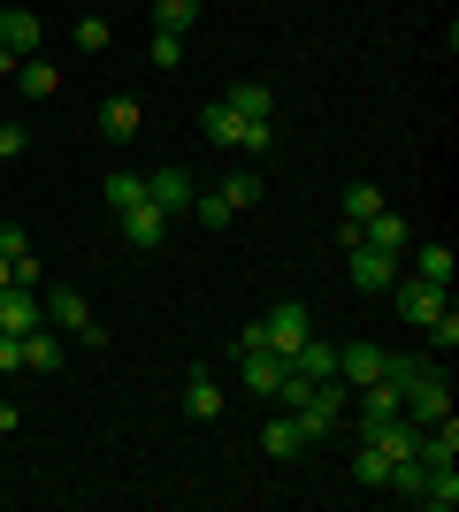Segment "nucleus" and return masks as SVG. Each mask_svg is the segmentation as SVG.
<instances>
[{"label":"nucleus","mask_w":459,"mask_h":512,"mask_svg":"<svg viewBox=\"0 0 459 512\" xmlns=\"http://www.w3.org/2000/svg\"><path fill=\"white\" fill-rule=\"evenodd\" d=\"M398 413H406L414 428H437L444 413H452V383H444V367H429L421 383H406V390H398Z\"/></svg>","instance_id":"7ed1b4c3"},{"label":"nucleus","mask_w":459,"mask_h":512,"mask_svg":"<svg viewBox=\"0 0 459 512\" xmlns=\"http://www.w3.org/2000/svg\"><path fill=\"white\" fill-rule=\"evenodd\" d=\"M62 352H69V337H54V329H23V367H31V375H54V367H62Z\"/></svg>","instance_id":"f8f14e48"},{"label":"nucleus","mask_w":459,"mask_h":512,"mask_svg":"<svg viewBox=\"0 0 459 512\" xmlns=\"http://www.w3.org/2000/svg\"><path fill=\"white\" fill-rule=\"evenodd\" d=\"M16 92H23V100H54V92H62V69L39 62V54H23V62H16Z\"/></svg>","instance_id":"ddd939ff"},{"label":"nucleus","mask_w":459,"mask_h":512,"mask_svg":"<svg viewBox=\"0 0 459 512\" xmlns=\"http://www.w3.org/2000/svg\"><path fill=\"white\" fill-rule=\"evenodd\" d=\"M184 413H192V421H222V383L215 375H192V383H184Z\"/></svg>","instance_id":"f3484780"},{"label":"nucleus","mask_w":459,"mask_h":512,"mask_svg":"<svg viewBox=\"0 0 459 512\" xmlns=\"http://www.w3.org/2000/svg\"><path fill=\"white\" fill-rule=\"evenodd\" d=\"M23 245H31V237H23V230H16V222H8V230H0V260H16V253H23Z\"/></svg>","instance_id":"473e14b6"},{"label":"nucleus","mask_w":459,"mask_h":512,"mask_svg":"<svg viewBox=\"0 0 459 512\" xmlns=\"http://www.w3.org/2000/svg\"><path fill=\"white\" fill-rule=\"evenodd\" d=\"M222 100L238 107L245 123H268V115H276V92H268V85H261V77H238V85L222 92Z\"/></svg>","instance_id":"4468645a"},{"label":"nucleus","mask_w":459,"mask_h":512,"mask_svg":"<svg viewBox=\"0 0 459 512\" xmlns=\"http://www.w3.org/2000/svg\"><path fill=\"white\" fill-rule=\"evenodd\" d=\"M138 123H146V115H138V100H131V92H108V100H100V138L131 146V138H138Z\"/></svg>","instance_id":"9d476101"},{"label":"nucleus","mask_w":459,"mask_h":512,"mask_svg":"<svg viewBox=\"0 0 459 512\" xmlns=\"http://www.w3.org/2000/svg\"><path fill=\"white\" fill-rule=\"evenodd\" d=\"M23 367V337H0V375H16Z\"/></svg>","instance_id":"2f4dec72"},{"label":"nucleus","mask_w":459,"mask_h":512,"mask_svg":"<svg viewBox=\"0 0 459 512\" xmlns=\"http://www.w3.org/2000/svg\"><path fill=\"white\" fill-rule=\"evenodd\" d=\"M153 23L184 39V31H192V23H199V0H153Z\"/></svg>","instance_id":"a878e982"},{"label":"nucleus","mask_w":459,"mask_h":512,"mask_svg":"<svg viewBox=\"0 0 459 512\" xmlns=\"http://www.w3.org/2000/svg\"><path fill=\"white\" fill-rule=\"evenodd\" d=\"M352 253V291H368V299H383L398 283V253H383V245H345Z\"/></svg>","instance_id":"39448f33"},{"label":"nucleus","mask_w":459,"mask_h":512,"mask_svg":"<svg viewBox=\"0 0 459 512\" xmlns=\"http://www.w3.org/2000/svg\"><path fill=\"white\" fill-rule=\"evenodd\" d=\"M429 344H437V352H452V344H459V314H452V306L429 321Z\"/></svg>","instance_id":"c85d7f7f"},{"label":"nucleus","mask_w":459,"mask_h":512,"mask_svg":"<svg viewBox=\"0 0 459 512\" xmlns=\"http://www.w3.org/2000/svg\"><path fill=\"white\" fill-rule=\"evenodd\" d=\"M352 482H360V490H383V482H391V451L360 444V451H352Z\"/></svg>","instance_id":"4be33fe9"},{"label":"nucleus","mask_w":459,"mask_h":512,"mask_svg":"<svg viewBox=\"0 0 459 512\" xmlns=\"http://www.w3.org/2000/svg\"><path fill=\"white\" fill-rule=\"evenodd\" d=\"M199 130L215 138V146H238V153H268V138H276V123H245L230 100H215V107H199Z\"/></svg>","instance_id":"f03ea898"},{"label":"nucleus","mask_w":459,"mask_h":512,"mask_svg":"<svg viewBox=\"0 0 459 512\" xmlns=\"http://www.w3.org/2000/svg\"><path fill=\"white\" fill-rule=\"evenodd\" d=\"M299 451H306V436H299V421H291V413L261 421V459H299Z\"/></svg>","instance_id":"2eb2a0df"},{"label":"nucleus","mask_w":459,"mask_h":512,"mask_svg":"<svg viewBox=\"0 0 459 512\" xmlns=\"http://www.w3.org/2000/svg\"><path fill=\"white\" fill-rule=\"evenodd\" d=\"M23 146H31V130H23V123H0V161H16Z\"/></svg>","instance_id":"7c9ffc66"},{"label":"nucleus","mask_w":459,"mask_h":512,"mask_svg":"<svg viewBox=\"0 0 459 512\" xmlns=\"http://www.w3.org/2000/svg\"><path fill=\"white\" fill-rule=\"evenodd\" d=\"M184 214H199V230H230V222H238V207H230L222 192H192V207H184Z\"/></svg>","instance_id":"5701e85b"},{"label":"nucleus","mask_w":459,"mask_h":512,"mask_svg":"<svg viewBox=\"0 0 459 512\" xmlns=\"http://www.w3.org/2000/svg\"><path fill=\"white\" fill-rule=\"evenodd\" d=\"M368 214H383V184H345V222L360 230Z\"/></svg>","instance_id":"393cba45"},{"label":"nucleus","mask_w":459,"mask_h":512,"mask_svg":"<svg viewBox=\"0 0 459 512\" xmlns=\"http://www.w3.org/2000/svg\"><path fill=\"white\" fill-rule=\"evenodd\" d=\"M452 268H459L452 245H421V253H414V276H421V283H437V291H452Z\"/></svg>","instance_id":"412c9836"},{"label":"nucleus","mask_w":459,"mask_h":512,"mask_svg":"<svg viewBox=\"0 0 459 512\" xmlns=\"http://www.w3.org/2000/svg\"><path fill=\"white\" fill-rule=\"evenodd\" d=\"M291 367H299V375H314V383H322V375H337V344H329V337H306L299 352H291Z\"/></svg>","instance_id":"aec40b11"},{"label":"nucleus","mask_w":459,"mask_h":512,"mask_svg":"<svg viewBox=\"0 0 459 512\" xmlns=\"http://www.w3.org/2000/svg\"><path fill=\"white\" fill-rule=\"evenodd\" d=\"M383 375V344H337V383H375Z\"/></svg>","instance_id":"9b49d317"},{"label":"nucleus","mask_w":459,"mask_h":512,"mask_svg":"<svg viewBox=\"0 0 459 512\" xmlns=\"http://www.w3.org/2000/svg\"><path fill=\"white\" fill-rule=\"evenodd\" d=\"M39 306H46V329H54V337L85 344V352H100V344H108V329L92 321V306L77 299V291H39Z\"/></svg>","instance_id":"f257e3e1"},{"label":"nucleus","mask_w":459,"mask_h":512,"mask_svg":"<svg viewBox=\"0 0 459 512\" xmlns=\"http://www.w3.org/2000/svg\"><path fill=\"white\" fill-rule=\"evenodd\" d=\"M383 299H391V306H398V314L414 321V329H429V321H437V314H444V291H437V283H421V276H398V283H391V291H383Z\"/></svg>","instance_id":"423d86ee"},{"label":"nucleus","mask_w":459,"mask_h":512,"mask_svg":"<svg viewBox=\"0 0 459 512\" xmlns=\"http://www.w3.org/2000/svg\"><path fill=\"white\" fill-rule=\"evenodd\" d=\"M360 245H383V253H398V245H406V214H368V222H360Z\"/></svg>","instance_id":"6ab92c4d"},{"label":"nucleus","mask_w":459,"mask_h":512,"mask_svg":"<svg viewBox=\"0 0 459 512\" xmlns=\"http://www.w3.org/2000/svg\"><path fill=\"white\" fill-rule=\"evenodd\" d=\"M115 222H123V237H131L138 253H153V245H169V222H176V214H161L153 199H138V207H123Z\"/></svg>","instance_id":"0eeeda50"},{"label":"nucleus","mask_w":459,"mask_h":512,"mask_svg":"<svg viewBox=\"0 0 459 512\" xmlns=\"http://www.w3.org/2000/svg\"><path fill=\"white\" fill-rule=\"evenodd\" d=\"M16 62H23L16 46H0V77H16Z\"/></svg>","instance_id":"72a5a7b5"},{"label":"nucleus","mask_w":459,"mask_h":512,"mask_svg":"<svg viewBox=\"0 0 459 512\" xmlns=\"http://www.w3.org/2000/svg\"><path fill=\"white\" fill-rule=\"evenodd\" d=\"M215 192H222V199H230V207L245 214V207H253V199H261V176H253V169H230V176H222V184H215Z\"/></svg>","instance_id":"bb28decb"},{"label":"nucleus","mask_w":459,"mask_h":512,"mask_svg":"<svg viewBox=\"0 0 459 512\" xmlns=\"http://www.w3.org/2000/svg\"><path fill=\"white\" fill-rule=\"evenodd\" d=\"M100 199H108V214H123V207H138L146 199V176H131V169H115L108 184H100Z\"/></svg>","instance_id":"b1692460"},{"label":"nucleus","mask_w":459,"mask_h":512,"mask_svg":"<svg viewBox=\"0 0 459 512\" xmlns=\"http://www.w3.org/2000/svg\"><path fill=\"white\" fill-rule=\"evenodd\" d=\"M39 321H46L39 291H23V283H8V291H0V337H23V329H39Z\"/></svg>","instance_id":"1a4fd4ad"},{"label":"nucleus","mask_w":459,"mask_h":512,"mask_svg":"<svg viewBox=\"0 0 459 512\" xmlns=\"http://www.w3.org/2000/svg\"><path fill=\"white\" fill-rule=\"evenodd\" d=\"M253 337H261L268 352H284V360H291V352L314 337V314H306L299 299H284V306H268V314H261V329H253Z\"/></svg>","instance_id":"20e7f679"},{"label":"nucleus","mask_w":459,"mask_h":512,"mask_svg":"<svg viewBox=\"0 0 459 512\" xmlns=\"http://www.w3.org/2000/svg\"><path fill=\"white\" fill-rule=\"evenodd\" d=\"M0 16H8V8H0Z\"/></svg>","instance_id":"c9c22d12"},{"label":"nucleus","mask_w":459,"mask_h":512,"mask_svg":"<svg viewBox=\"0 0 459 512\" xmlns=\"http://www.w3.org/2000/svg\"><path fill=\"white\" fill-rule=\"evenodd\" d=\"M153 62L176 69V62H184V39H176V31H153Z\"/></svg>","instance_id":"c756f323"},{"label":"nucleus","mask_w":459,"mask_h":512,"mask_svg":"<svg viewBox=\"0 0 459 512\" xmlns=\"http://www.w3.org/2000/svg\"><path fill=\"white\" fill-rule=\"evenodd\" d=\"M108 46H115L108 16H77V54H108Z\"/></svg>","instance_id":"cd10ccee"},{"label":"nucleus","mask_w":459,"mask_h":512,"mask_svg":"<svg viewBox=\"0 0 459 512\" xmlns=\"http://www.w3.org/2000/svg\"><path fill=\"white\" fill-rule=\"evenodd\" d=\"M192 192H199L192 169H153V176H146V199H153L161 214H184V207H192Z\"/></svg>","instance_id":"6e6552de"},{"label":"nucleus","mask_w":459,"mask_h":512,"mask_svg":"<svg viewBox=\"0 0 459 512\" xmlns=\"http://www.w3.org/2000/svg\"><path fill=\"white\" fill-rule=\"evenodd\" d=\"M421 505H429V512H452V505H459V459L429 467V482H421Z\"/></svg>","instance_id":"dca6fc26"},{"label":"nucleus","mask_w":459,"mask_h":512,"mask_svg":"<svg viewBox=\"0 0 459 512\" xmlns=\"http://www.w3.org/2000/svg\"><path fill=\"white\" fill-rule=\"evenodd\" d=\"M0 46H16V54H39V16H31V8H8V16H0Z\"/></svg>","instance_id":"a211bd4d"},{"label":"nucleus","mask_w":459,"mask_h":512,"mask_svg":"<svg viewBox=\"0 0 459 512\" xmlns=\"http://www.w3.org/2000/svg\"><path fill=\"white\" fill-rule=\"evenodd\" d=\"M0 291H8V260H0Z\"/></svg>","instance_id":"f704fd0d"}]
</instances>
